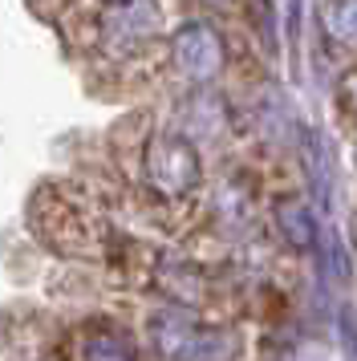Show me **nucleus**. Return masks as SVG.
<instances>
[{
	"label": "nucleus",
	"mask_w": 357,
	"mask_h": 361,
	"mask_svg": "<svg viewBox=\"0 0 357 361\" xmlns=\"http://www.w3.org/2000/svg\"><path fill=\"white\" fill-rule=\"evenodd\" d=\"M171 66L195 85L211 82V78L219 73V66H224V45H219L215 29L203 25V20H187V25L171 37Z\"/></svg>",
	"instance_id": "4"
},
{
	"label": "nucleus",
	"mask_w": 357,
	"mask_h": 361,
	"mask_svg": "<svg viewBox=\"0 0 357 361\" xmlns=\"http://www.w3.org/2000/svg\"><path fill=\"white\" fill-rule=\"evenodd\" d=\"M143 175L155 199L175 203V199H187L199 191L203 163H199V150L183 134H155L143 150Z\"/></svg>",
	"instance_id": "2"
},
{
	"label": "nucleus",
	"mask_w": 357,
	"mask_h": 361,
	"mask_svg": "<svg viewBox=\"0 0 357 361\" xmlns=\"http://www.w3.org/2000/svg\"><path fill=\"white\" fill-rule=\"evenodd\" d=\"M276 224H280V235H284V244L296 247V252H308V247L317 244V219L308 212L305 203H280L276 207Z\"/></svg>",
	"instance_id": "5"
},
{
	"label": "nucleus",
	"mask_w": 357,
	"mask_h": 361,
	"mask_svg": "<svg viewBox=\"0 0 357 361\" xmlns=\"http://www.w3.org/2000/svg\"><path fill=\"white\" fill-rule=\"evenodd\" d=\"M150 341L167 361H227L236 353V341L224 329L195 321L183 309H162L150 317Z\"/></svg>",
	"instance_id": "1"
},
{
	"label": "nucleus",
	"mask_w": 357,
	"mask_h": 361,
	"mask_svg": "<svg viewBox=\"0 0 357 361\" xmlns=\"http://www.w3.org/2000/svg\"><path fill=\"white\" fill-rule=\"evenodd\" d=\"M106 4H114V0H106Z\"/></svg>",
	"instance_id": "8"
},
{
	"label": "nucleus",
	"mask_w": 357,
	"mask_h": 361,
	"mask_svg": "<svg viewBox=\"0 0 357 361\" xmlns=\"http://www.w3.org/2000/svg\"><path fill=\"white\" fill-rule=\"evenodd\" d=\"M159 25H162V13L155 0H114L97 13L94 41L110 57H130V53L143 49L146 41L159 37Z\"/></svg>",
	"instance_id": "3"
},
{
	"label": "nucleus",
	"mask_w": 357,
	"mask_h": 361,
	"mask_svg": "<svg viewBox=\"0 0 357 361\" xmlns=\"http://www.w3.org/2000/svg\"><path fill=\"white\" fill-rule=\"evenodd\" d=\"M321 25L337 45H357V0H325Z\"/></svg>",
	"instance_id": "6"
},
{
	"label": "nucleus",
	"mask_w": 357,
	"mask_h": 361,
	"mask_svg": "<svg viewBox=\"0 0 357 361\" xmlns=\"http://www.w3.org/2000/svg\"><path fill=\"white\" fill-rule=\"evenodd\" d=\"M81 361H138L122 333H90L81 345Z\"/></svg>",
	"instance_id": "7"
}]
</instances>
